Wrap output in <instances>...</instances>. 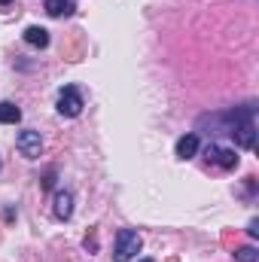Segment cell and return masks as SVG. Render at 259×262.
I'll return each mask as SVG.
<instances>
[{
  "label": "cell",
  "instance_id": "1",
  "mask_svg": "<svg viewBox=\"0 0 259 262\" xmlns=\"http://www.w3.org/2000/svg\"><path fill=\"white\" fill-rule=\"evenodd\" d=\"M253 113H256L253 104H244V107H235V110L226 113V134H232L238 140V146H244V149H253L256 146V122H253Z\"/></svg>",
  "mask_w": 259,
  "mask_h": 262
},
{
  "label": "cell",
  "instance_id": "2",
  "mask_svg": "<svg viewBox=\"0 0 259 262\" xmlns=\"http://www.w3.org/2000/svg\"><path fill=\"white\" fill-rule=\"evenodd\" d=\"M140 235L134 232V229H119L116 232V241H113V259L116 262H128L137 256V250H140Z\"/></svg>",
  "mask_w": 259,
  "mask_h": 262
},
{
  "label": "cell",
  "instance_id": "3",
  "mask_svg": "<svg viewBox=\"0 0 259 262\" xmlns=\"http://www.w3.org/2000/svg\"><path fill=\"white\" fill-rule=\"evenodd\" d=\"M58 113L67 116V119H73V116L82 113V95H79L76 85H64V89L58 92Z\"/></svg>",
  "mask_w": 259,
  "mask_h": 262
},
{
  "label": "cell",
  "instance_id": "4",
  "mask_svg": "<svg viewBox=\"0 0 259 262\" xmlns=\"http://www.w3.org/2000/svg\"><path fill=\"white\" fill-rule=\"evenodd\" d=\"M15 149H18L25 159H40V152H43V137H40V131H34V128L21 131V134L15 137Z\"/></svg>",
  "mask_w": 259,
  "mask_h": 262
},
{
  "label": "cell",
  "instance_id": "5",
  "mask_svg": "<svg viewBox=\"0 0 259 262\" xmlns=\"http://www.w3.org/2000/svg\"><path fill=\"white\" fill-rule=\"evenodd\" d=\"M204 156H207V162H213V165H220V168H238V156H235V149H229V146H220V143H207L204 146Z\"/></svg>",
  "mask_w": 259,
  "mask_h": 262
},
{
  "label": "cell",
  "instance_id": "6",
  "mask_svg": "<svg viewBox=\"0 0 259 262\" xmlns=\"http://www.w3.org/2000/svg\"><path fill=\"white\" fill-rule=\"evenodd\" d=\"M25 43L34 46V49H46V46H49V31L40 28V25H31V28L25 31Z\"/></svg>",
  "mask_w": 259,
  "mask_h": 262
},
{
  "label": "cell",
  "instance_id": "7",
  "mask_svg": "<svg viewBox=\"0 0 259 262\" xmlns=\"http://www.w3.org/2000/svg\"><path fill=\"white\" fill-rule=\"evenodd\" d=\"M52 210H55L58 220H70V216H73V195L64 192V189L55 192V207H52Z\"/></svg>",
  "mask_w": 259,
  "mask_h": 262
},
{
  "label": "cell",
  "instance_id": "8",
  "mask_svg": "<svg viewBox=\"0 0 259 262\" xmlns=\"http://www.w3.org/2000/svg\"><path fill=\"white\" fill-rule=\"evenodd\" d=\"M43 9L52 15V18H64V15H73V3L70 0H43Z\"/></svg>",
  "mask_w": 259,
  "mask_h": 262
},
{
  "label": "cell",
  "instance_id": "9",
  "mask_svg": "<svg viewBox=\"0 0 259 262\" xmlns=\"http://www.w3.org/2000/svg\"><path fill=\"white\" fill-rule=\"evenodd\" d=\"M195 152H198V134H183L177 140V156L180 159H192Z\"/></svg>",
  "mask_w": 259,
  "mask_h": 262
},
{
  "label": "cell",
  "instance_id": "10",
  "mask_svg": "<svg viewBox=\"0 0 259 262\" xmlns=\"http://www.w3.org/2000/svg\"><path fill=\"white\" fill-rule=\"evenodd\" d=\"M21 119V110L12 101H0V125H15Z\"/></svg>",
  "mask_w": 259,
  "mask_h": 262
},
{
  "label": "cell",
  "instance_id": "11",
  "mask_svg": "<svg viewBox=\"0 0 259 262\" xmlns=\"http://www.w3.org/2000/svg\"><path fill=\"white\" fill-rule=\"evenodd\" d=\"M235 259L238 262H259V253L253 247H241V250H235Z\"/></svg>",
  "mask_w": 259,
  "mask_h": 262
},
{
  "label": "cell",
  "instance_id": "12",
  "mask_svg": "<svg viewBox=\"0 0 259 262\" xmlns=\"http://www.w3.org/2000/svg\"><path fill=\"white\" fill-rule=\"evenodd\" d=\"M247 232H250V235L256 238V235H259V220H250V229H247Z\"/></svg>",
  "mask_w": 259,
  "mask_h": 262
},
{
  "label": "cell",
  "instance_id": "13",
  "mask_svg": "<svg viewBox=\"0 0 259 262\" xmlns=\"http://www.w3.org/2000/svg\"><path fill=\"white\" fill-rule=\"evenodd\" d=\"M9 3H12V0H0V6H9Z\"/></svg>",
  "mask_w": 259,
  "mask_h": 262
},
{
  "label": "cell",
  "instance_id": "14",
  "mask_svg": "<svg viewBox=\"0 0 259 262\" xmlns=\"http://www.w3.org/2000/svg\"><path fill=\"white\" fill-rule=\"evenodd\" d=\"M140 262H153V259H140Z\"/></svg>",
  "mask_w": 259,
  "mask_h": 262
}]
</instances>
